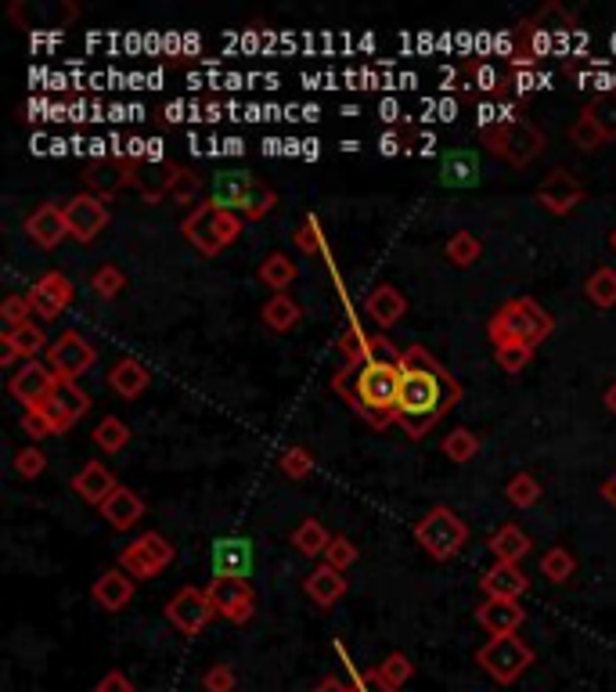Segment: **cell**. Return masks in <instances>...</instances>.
Listing matches in <instances>:
<instances>
[{
	"label": "cell",
	"instance_id": "9a60e30c",
	"mask_svg": "<svg viewBox=\"0 0 616 692\" xmlns=\"http://www.w3.org/2000/svg\"><path fill=\"white\" fill-rule=\"evenodd\" d=\"M256 562V548L245 534L217 537L213 542V573L217 578H249Z\"/></svg>",
	"mask_w": 616,
	"mask_h": 692
},
{
	"label": "cell",
	"instance_id": "be15d7a7",
	"mask_svg": "<svg viewBox=\"0 0 616 692\" xmlns=\"http://www.w3.org/2000/svg\"><path fill=\"white\" fill-rule=\"evenodd\" d=\"M314 692H358L350 682H342V678H336V675H328V678H322V682H317V689Z\"/></svg>",
	"mask_w": 616,
	"mask_h": 692
},
{
	"label": "cell",
	"instance_id": "3957f363",
	"mask_svg": "<svg viewBox=\"0 0 616 692\" xmlns=\"http://www.w3.org/2000/svg\"><path fill=\"white\" fill-rule=\"evenodd\" d=\"M552 328H555V318L541 307L538 300L516 296V300H508V303H502V307L494 311L487 332H491V339H494V347H502V343H527V347H538L541 339L552 336Z\"/></svg>",
	"mask_w": 616,
	"mask_h": 692
},
{
	"label": "cell",
	"instance_id": "4dcf8cb0",
	"mask_svg": "<svg viewBox=\"0 0 616 692\" xmlns=\"http://www.w3.org/2000/svg\"><path fill=\"white\" fill-rule=\"evenodd\" d=\"M109 386L120 397H126V401H134V397H141L148 390V368L141 365V361H134V357L116 361L112 372H109Z\"/></svg>",
	"mask_w": 616,
	"mask_h": 692
},
{
	"label": "cell",
	"instance_id": "e575fe53",
	"mask_svg": "<svg viewBox=\"0 0 616 692\" xmlns=\"http://www.w3.org/2000/svg\"><path fill=\"white\" fill-rule=\"evenodd\" d=\"M292 545L300 548V556L317 559V556H325V548L331 545V534H328L317 520H303V523L292 531Z\"/></svg>",
	"mask_w": 616,
	"mask_h": 692
},
{
	"label": "cell",
	"instance_id": "52a82bcc",
	"mask_svg": "<svg viewBox=\"0 0 616 692\" xmlns=\"http://www.w3.org/2000/svg\"><path fill=\"white\" fill-rule=\"evenodd\" d=\"M476 664L494 678L497 685H512L527 675V667L534 664V649H530L519 635H497L487 642V646H480Z\"/></svg>",
	"mask_w": 616,
	"mask_h": 692
},
{
	"label": "cell",
	"instance_id": "d4e9b609",
	"mask_svg": "<svg viewBox=\"0 0 616 692\" xmlns=\"http://www.w3.org/2000/svg\"><path fill=\"white\" fill-rule=\"evenodd\" d=\"M480 588L487 599H519L530 588V578L512 562H494V567L480 578Z\"/></svg>",
	"mask_w": 616,
	"mask_h": 692
},
{
	"label": "cell",
	"instance_id": "816d5d0a",
	"mask_svg": "<svg viewBox=\"0 0 616 692\" xmlns=\"http://www.w3.org/2000/svg\"><path fill=\"white\" fill-rule=\"evenodd\" d=\"M281 473L289 479H306L314 473V454L306 448H286L281 451Z\"/></svg>",
	"mask_w": 616,
	"mask_h": 692
},
{
	"label": "cell",
	"instance_id": "4fadbf2b",
	"mask_svg": "<svg viewBox=\"0 0 616 692\" xmlns=\"http://www.w3.org/2000/svg\"><path fill=\"white\" fill-rule=\"evenodd\" d=\"M65 220H69V239L87 245L105 231V224H109V209H105L98 195L80 192L65 203Z\"/></svg>",
	"mask_w": 616,
	"mask_h": 692
},
{
	"label": "cell",
	"instance_id": "cb8c5ba5",
	"mask_svg": "<svg viewBox=\"0 0 616 692\" xmlns=\"http://www.w3.org/2000/svg\"><path fill=\"white\" fill-rule=\"evenodd\" d=\"M253 184H256V178L249 170H224V173H217V181H213L209 203L242 217V206H245L249 192H253Z\"/></svg>",
	"mask_w": 616,
	"mask_h": 692
},
{
	"label": "cell",
	"instance_id": "ba28073f",
	"mask_svg": "<svg viewBox=\"0 0 616 692\" xmlns=\"http://www.w3.org/2000/svg\"><path fill=\"white\" fill-rule=\"evenodd\" d=\"M170 562H173V545L166 542L159 531L141 534L137 542H130L120 553V570H126L130 578H141V581L156 578Z\"/></svg>",
	"mask_w": 616,
	"mask_h": 692
},
{
	"label": "cell",
	"instance_id": "ab89813d",
	"mask_svg": "<svg viewBox=\"0 0 616 692\" xmlns=\"http://www.w3.org/2000/svg\"><path fill=\"white\" fill-rule=\"evenodd\" d=\"M444 454L451 462H458V465H466V462H472L480 454V437L472 429H455V433H447L444 437Z\"/></svg>",
	"mask_w": 616,
	"mask_h": 692
},
{
	"label": "cell",
	"instance_id": "e0dca14e",
	"mask_svg": "<svg viewBox=\"0 0 616 692\" xmlns=\"http://www.w3.org/2000/svg\"><path fill=\"white\" fill-rule=\"evenodd\" d=\"M73 281H69L65 275H58V271H47L37 286L29 289V311L37 314V318L44 321H55L58 314H62L69 303H73Z\"/></svg>",
	"mask_w": 616,
	"mask_h": 692
},
{
	"label": "cell",
	"instance_id": "603a6c76",
	"mask_svg": "<svg viewBox=\"0 0 616 692\" xmlns=\"http://www.w3.org/2000/svg\"><path fill=\"white\" fill-rule=\"evenodd\" d=\"M404 314H408V300L397 286H375L369 292V300H364V318L383 328V332L394 328Z\"/></svg>",
	"mask_w": 616,
	"mask_h": 692
},
{
	"label": "cell",
	"instance_id": "680465c9",
	"mask_svg": "<svg viewBox=\"0 0 616 692\" xmlns=\"http://www.w3.org/2000/svg\"><path fill=\"white\" fill-rule=\"evenodd\" d=\"M22 429L29 433L33 440H44V437H55L51 422H47V415L40 412V408H29L26 415H22Z\"/></svg>",
	"mask_w": 616,
	"mask_h": 692
},
{
	"label": "cell",
	"instance_id": "d6986e66",
	"mask_svg": "<svg viewBox=\"0 0 616 692\" xmlns=\"http://www.w3.org/2000/svg\"><path fill=\"white\" fill-rule=\"evenodd\" d=\"M577 26L573 15L566 11L563 4H544L534 19H527L523 26H519V37H527V40H534V51H544V47L552 44V37H566Z\"/></svg>",
	"mask_w": 616,
	"mask_h": 692
},
{
	"label": "cell",
	"instance_id": "9f6ffc18",
	"mask_svg": "<svg viewBox=\"0 0 616 692\" xmlns=\"http://www.w3.org/2000/svg\"><path fill=\"white\" fill-rule=\"evenodd\" d=\"M29 300L26 296H8L4 307H0V318L8 321V328H19V325H29Z\"/></svg>",
	"mask_w": 616,
	"mask_h": 692
},
{
	"label": "cell",
	"instance_id": "03108f58",
	"mask_svg": "<svg viewBox=\"0 0 616 692\" xmlns=\"http://www.w3.org/2000/svg\"><path fill=\"white\" fill-rule=\"evenodd\" d=\"M602 404H606V412H613V415H616V383H609V386H606V393H602Z\"/></svg>",
	"mask_w": 616,
	"mask_h": 692
},
{
	"label": "cell",
	"instance_id": "6da1fadb",
	"mask_svg": "<svg viewBox=\"0 0 616 692\" xmlns=\"http://www.w3.org/2000/svg\"><path fill=\"white\" fill-rule=\"evenodd\" d=\"M461 401V386L425 347H408L400 357V397L397 426H404L411 440H422Z\"/></svg>",
	"mask_w": 616,
	"mask_h": 692
},
{
	"label": "cell",
	"instance_id": "83f0119b",
	"mask_svg": "<svg viewBox=\"0 0 616 692\" xmlns=\"http://www.w3.org/2000/svg\"><path fill=\"white\" fill-rule=\"evenodd\" d=\"M98 512H101V520L112 526V531H130V526H137V520L145 515V501H141L137 490L116 487L112 498L105 501Z\"/></svg>",
	"mask_w": 616,
	"mask_h": 692
},
{
	"label": "cell",
	"instance_id": "2e32d148",
	"mask_svg": "<svg viewBox=\"0 0 616 692\" xmlns=\"http://www.w3.org/2000/svg\"><path fill=\"white\" fill-rule=\"evenodd\" d=\"M538 203L548 209L552 217H566L584 203V187L570 170H552L538 187Z\"/></svg>",
	"mask_w": 616,
	"mask_h": 692
},
{
	"label": "cell",
	"instance_id": "ee69618b",
	"mask_svg": "<svg viewBox=\"0 0 616 692\" xmlns=\"http://www.w3.org/2000/svg\"><path fill=\"white\" fill-rule=\"evenodd\" d=\"M494 361H497V368L508 372V375H519L523 372L530 361H534V347H527V343H502L494 350Z\"/></svg>",
	"mask_w": 616,
	"mask_h": 692
},
{
	"label": "cell",
	"instance_id": "f6af8a7d",
	"mask_svg": "<svg viewBox=\"0 0 616 692\" xmlns=\"http://www.w3.org/2000/svg\"><path fill=\"white\" fill-rule=\"evenodd\" d=\"M275 203H278L275 187L256 181L253 192H249V198H245V206H242V220H264L270 209H275Z\"/></svg>",
	"mask_w": 616,
	"mask_h": 692
},
{
	"label": "cell",
	"instance_id": "f1b7e54d",
	"mask_svg": "<svg viewBox=\"0 0 616 692\" xmlns=\"http://www.w3.org/2000/svg\"><path fill=\"white\" fill-rule=\"evenodd\" d=\"M134 599V578L126 570H105L98 581H94V603L109 614H120L123 606Z\"/></svg>",
	"mask_w": 616,
	"mask_h": 692
},
{
	"label": "cell",
	"instance_id": "94428289",
	"mask_svg": "<svg viewBox=\"0 0 616 692\" xmlns=\"http://www.w3.org/2000/svg\"><path fill=\"white\" fill-rule=\"evenodd\" d=\"M353 689H358V692H400L394 685H386L383 678H378V671H358V678H353Z\"/></svg>",
	"mask_w": 616,
	"mask_h": 692
},
{
	"label": "cell",
	"instance_id": "30bf717a",
	"mask_svg": "<svg viewBox=\"0 0 616 692\" xmlns=\"http://www.w3.org/2000/svg\"><path fill=\"white\" fill-rule=\"evenodd\" d=\"M44 357H47V368H51L58 379H73L76 383V375L94 368V361H98V350H94L80 332H62L51 347H47Z\"/></svg>",
	"mask_w": 616,
	"mask_h": 692
},
{
	"label": "cell",
	"instance_id": "f907efd6",
	"mask_svg": "<svg viewBox=\"0 0 616 692\" xmlns=\"http://www.w3.org/2000/svg\"><path fill=\"white\" fill-rule=\"evenodd\" d=\"M123 286H126V278H123V271L116 264L98 267V271H94V278H90V289L98 292L101 300H116L123 292Z\"/></svg>",
	"mask_w": 616,
	"mask_h": 692
},
{
	"label": "cell",
	"instance_id": "4316f807",
	"mask_svg": "<svg viewBox=\"0 0 616 692\" xmlns=\"http://www.w3.org/2000/svg\"><path fill=\"white\" fill-rule=\"evenodd\" d=\"M116 487H120V484H116V476L109 473V465H101V462H87L73 476V490H76V495L87 501V506H98V509L112 498Z\"/></svg>",
	"mask_w": 616,
	"mask_h": 692
},
{
	"label": "cell",
	"instance_id": "5b68a950",
	"mask_svg": "<svg viewBox=\"0 0 616 692\" xmlns=\"http://www.w3.org/2000/svg\"><path fill=\"white\" fill-rule=\"evenodd\" d=\"M414 537H419V545L436 562H447L469 545V526L458 512H451L447 506H436L414 523Z\"/></svg>",
	"mask_w": 616,
	"mask_h": 692
},
{
	"label": "cell",
	"instance_id": "7c38bea8",
	"mask_svg": "<svg viewBox=\"0 0 616 692\" xmlns=\"http://www.w3.org/2000/svg\"><path fill=\"white\" fill-rule=\"evenodd\" d=\"M87 408H90V397L83 393L73 379H58L55 390L47 393V401L40 404V412L47 415L55 433H65V429H73L83 415H87Z\"/></svg>",
	"mask_w": 616,
	"mask_h": 692
},
{
	"label": "cell",
	"instance_id": "f35d334b",
	"mask_svg": "<svg viewBox=\"0 0 616 692\" xmlns=\"http://www.w3.org/2000/svg\"><path fill=\"white\" fill-rule=\"evenodd\" d=\"M94 444H98L101 451H109V454L123 451L126 444H130V426H126L123 418H116V415L101 418L98 429H94Z\"/></svg>",
	"mask_w": 616,
	"mask_h": 692
},
{
	"label": "cell",
	"instance_id": "d590c367",
	"mask_svg": "<svg viewBox=\"0 0 616 692\" xmlns=\"http://www.w3.org/2000/svg\"><path fill=\"white\" fill-rule=\"evenodd\" d=\"M295 275H300V267H295L286 253H270L264 264H259V281H264L267 289H289Z\"/></svg>",
	"mask_w": 616,
	"mask_h": 692
},
{
	"label": "cell",
	"instance_id": "8992f818",
	"mask_svg": "<svg viewBox=\"0 0 616 692\" xmlns=\"http://www.w3.org/2000/svg\"><path fill=\"white\" fill-rule=\"evenodd\" d=\"M483 145L508 167H530L544 151V134L527 120H502L491 131H483Z\"/></svg>",
	"mask_w": 616,
	"mask_h": 692
},
{
	"label": "cell",
	"instance_id": "7dc6e473",
	"mask_svg": "<svg viewBox=\"0 0 616 692\" xmlns=\"http://www.w3.org/2000/svg\"><path fill=\"white\" fill-rule=\"evenodd\" d=\"M378 678H383L386 685H394V689H404V682H411V675H414V664L408 660L404 653H389L383 664L375 667Z\"/></svg>",
	"mask_w": 616,
	"mask_h": 692
},
{
	"label": "cell",
	"instance_id": "6f0895ef",
	"mask_svg": "<svg viewBox=\"0 0 616 692\" xmlns=\"http://www.w3.org/2000/svg\"><path fill=\"white\" fill-rule=\"evenodd\" d=\"M292 239H295V245H300V250L303 253H322V231H317V220H306V224H300V228H295V234H292Z\"/></svg>",
	"mask_w": 616,
	"mask_h": 692
},
{
	"label": "cell",
	"instance_id": "003e7915",
	"mask_svg": "<svg viewBox=\"0 0 616 692\" xmlns=\"http://www.w3.org/2000/svg\"><path fill=\"white\" fill-rule=\"evenodd\" d=\"M613 250H616V231H613Z\"/></svg>",
	"mask_w": 616,
	"mask_h": 692
},
{
	"label": "cell",
	"instance_id": "7402d4cb",
	"mask_svg": "<svg viewBox=\"0 0 616 692\" xmlns=\"http://www.w3.org/2000/svg\"><path fill=\"white\" fill-rule=\"evenodd\" d=\"M0 365H15V361H37V354H47V336L40 325H19V328H8L4 343H0Z\"/></svg>",
	"mask_w": 616,
	"mask_h": 692
},
{
	"label": "cell",
	"instance_id": "681fc988",
	"mask_svg": "<svg viewBox=\"0 0 616 692\" xmlns=\"http://www.w3.org/2000/svg\"><path fill=\"white\" fill-rule=\"evenodd\" d=\"M570 141L580 148V151H595L599 145H606V134L599 131V123L591 120L588 112L577 116V123L570 126Z\"/></svg>",
	"mask_w": 616,
	"mask_h": 692
},
{
	"label": "cell",
	"instance_id": "44dd1931",
	"mask_svg": "<svg viewBox=\"0 0 616 692\" xmlns=\"http://www.w3.org/2000/svg\"><path fill=\"white\" fill-rule=\"evenodd\" d=\"M527 620V609L519 606V599H487L476 606V624L483 631H491V639L497 635H516Z\"/></svg>",
	"mask_w": 616,
	"mask_h": 692
},
{
	"label": "cell",
	"instance_id": "484cf974",
	"mask_svg": "<svg viewBox=\"0 0 616 692\" xmlns=\"http://www.w3.org/2000/svg\"><path fill=\"white\" fill-rule=\"evenodd\" d=\"M303 592L311 595L317 609H331V606L342 599V595H347V578H342V570L322 562V567L311 570L303 578Z\"/></svg>",
	"mask_w": 616,
	"mask_h": 692
},
{
	"label": "cell",
	"instance_id": "74e56055",
	"mask_svg": "<svg viewBox=\"0 0 616 692\" xmlns=\"http://www.w3.org/2000/svg\"><path fill=\"white\" fill-rule=\"evenodd\" d=\"M584 292H588V300L602 311L616 307V271L613 267H599V271L584 281Z\"/></svg>",
	"mask_w": 616,
	"mask_h": 692
},
{
	"label": "cell",
	"instance_id": "d6a6232c",
	"mask_svg": "<svg viewBox=\"0 0 616 692\" xmlns=\"http://www.w3.org/2000/svg\"><path fill=\"white\" fill-rule=\"evenodd\" d=\"M491 553L497 556V562H512V567H519V559L530 553V537L519 531L516 523H505L502 531L491 537Z\"/></svg>",
	"mask_w": 616,
	"mask_h": 692
},
{
	"label": "cell",
	"instance_id": "db71d44e",
	"mask_svg": "<svg viewBox=\"0 0 616 692\" xmlns=\"http://www.w3.org/2000/svg\"><path fill=\"white\" fill-rule=\"evenodd\" d=\"M47 469V459H44V451L40 448H22L19 454H15V473L22 476V479H37L40 473Z\"/></svg>",
	"mask_w": 616,
	"mask_h": 692
},
{
	"label": "cell",
	"instance_id": "91938a15",
	"mask_svg": "<svg viewBox=\"0 0 616 692\" xmlns=\"http://www.w3.org/2000/svg\"><path fill=\"white\" fill-rule=\"evenodd\" d=\"M472 73H476V80H480V87L487 90V94H502L505 87H508V80L497 73V69H491V65H476L472 69Z\"/></svg>",
	"mask_w": 616,
	"mask_h": 692
},
{
	"label": "cell",
	"instance_id": "f546056e",
	"mask_svg": "<svg viewBox=\"0 0 616 692\" xmlns=\"http://www.w3.org/2000/svg\"><path fill=\"white\" fill-rule=\"evenodd\" d=\"M440 184L447 187H476L480 184V159L469 148H451L440 159Z\"/></svg>",
	"mask_w": 616,
	"mask_h": 692
},
{
	"label": "cell",
	"instance_id": "bcb514c9",
	"mask_svg": "<svg viewBox=\"0 0 616 692\" xmlns=\"http://www.w3.org/2000/svg\"><path fill=\"white\" fill-rule=\"evenodd\" d=\"M505 495H508V501H512V506L530 509V506H538V501H541V484L530 473H519V476L508 479Z\"/></svg>",
	"mask_w": 616,
	"mask_h": 692
},
{
	"label": "cell",
	"instance_id": "277c9868",
	"mask_svg": "<svg viewBox=\"0 0 616 692\" xmlns=\"http://www.w3.org/2000/svg\"><path fill=\"white\" fill-rule=\"evenodd\" d=\"M181 231H184V239L192 242L203 256H217L242 234V217L231 214V209L203 203V206H195L192 214L184 217Z\"/></svg>",
	"mask_w": 616,
	"mask_h": 692
},
{
	"label": "cell",
	"instance_id": "c3c4849f",
	"mask_svg": "<svg viewBox=\"0 0 616 692\" xmlns=\"http://www.w3.org/2000/svg\"><path fill=\"white\" fill-rule=\"evenodd\" d=\"M203 192V181L195 178L188 167H170V198L173 203H195Z\"/></svg>",
	"mask_w": 616,
	"mask_h": 692
},
{
	"label": "cell",
	"instance_id": "f5cc1de1",
	"mask_svg": "<svg viewBox=\"0 0 616 692\" xmlns=\"http://www.w3.org/2000/svg\"><path fill=\"white\" fill-rule=\"evenodd\" d=\"M325 562L336 570H347L358 562V548H353V542H347V537H331V545L325 548Z\"/></svg>",
	"mask_w": 616,
	"mask_h": 692
},
{
	"label": "cell",
	"instance_id": "b9f144b4",
	"mask_svg": "<svg viewBox=\"0 0 616 692\" xmlns=\"http://www.w3.org/2000/svg\"><path fill=\"white\" fill-rule=\"evenodd\" d=\"M339 357H342V368H358L369 361V336H364L358 325H350L347 332L339 336Z\"/></svg>",
	"mask_w": 616,
	"mask_h": 692
},
{
	"label": "cell",
	"instance_id": "e7e4bbea",
	"mask_svg": "<svg viewBox=\"0 0 616 692\" xmlns=\"http://www.w3.org/2000/svg\"><path fill=\"white\" fill-rule=\"evenodd\" d=\"M602 498H606V501H609V506L616 509V473H613V476L606 479V484H602Z\"/></svg>",
	"mask_w": 616,
	"mask_h": 692
},
{
	"label": "cell",
	"instance_id": "8fae6325",
	"mask_svg": "<svg viewBox=\"0 0 616 692\" xmlns=\"http://www.w3.org/2000/svg\"><path fill=\"white\" fill-rule=\"evenodd\" d=\"M162 617L170 620V624L181 631V635H203V628L209 624L213 617H217V609H213L209 595L198 592V588H181L173 595L170 603H166Z\"/></svg>",
	"mask_w": 616,
	"mask_h": 692
},
{
	"label": "cell",
	"instance_id": "7a4b0ae2",
	"mask_svg": "<svg viewBox=\"0 0 616 692\" xmlns=\"http://www.w3.org/2000/svg\"><path fill=\"white\" fill-rule=\"evenodd\" d=\"M336 393H342L353 404L364 422L375 429H386L397 422V397H400V365L394 361H364L358 368H342L336 379Z\"/></svg>",
	"mask_w": 616,
	"mask_h": 692
},
{
	"label": "cell",
	"instance_id": "11a10c76",
	"mask_svg": "<svg viewBox=\"0 0 616 692\" xmlns=\"http://www.w3.org/2000/svg\"><path fill=\"white\" fill-rule=\"evenodd\" d=\"M234 685H239V678H234V671L228 664H213L209 671L203 675V689L206 692H234Z\"/></svg>",
	"mask_w": 616,
	"mask_h": 692
},
{
	"label": "cell",
	"instance_id": "9c48e42d",
	"mask_svg": "<svg viewBox=\"0 0 616 692\" xmlns=\"http://www.w3.org/2000/svg\"><path fill=\"white\" fill-rule=\"evenodd\" d=\"M206 595H209L213 609H217V617L231 620V624H249L256 614L253 584H249L245 578H213Z\"/></svg>",
	"mask_w": 616,
	"mask_h": 692
},
{
	"label": "cell",
	"instance_id": "836d02e7",
	"mask_svg": "<svg viewBox=\"0 0 616 692\" xmlns=\"http://www.w3.org/2000/svg\"><path fill=\"white\" fill-rule=\"evenodd\" d=\"M134 187L148 206H156L162 195H170V167H152V162H137Z\"/></svg>",
	"mask_w": 616,
	"mask_h": 692
},
{
	"label": "cell",
	"instance_id": "ac0fdd59",
	"mask_svg": "<svg viewBox=\"0 0 616 692\" xmlns=\"http://www.w3.org/2000/svg\"><path fill=\"white\" fill-rule=\"evenodd\" d=\"M55 383H58V375L51 368L40 365V361H26V365L11 375L8 390L19 404H26V412H29V408H40L47 401V393L55 390Z\"/></svg>",
	"mask_w": 616,
	"mask_h": 692
},
{
	"label": "cell",
	"instance_id": "6125c7cd",
	"mask_svg": "<svg viewBox=\"0 0 616 692\" xmlns=\"http://www.w3.org/2000/svg\"><path fill=\"white\" fill-rule=\"evenodd\" d=\"M94 692H134V682H130V678L123 675V671H109L98 682V689Z\"/></svg>",
	"mask_w": 616,
	"mask_h": 692
},
{
	"label": "cell",
	"instance_id": "60d3db41",
	"mask_svg": "<svg viewBox=\"0 0 616 692\" xmlns=\"http://www.w3.org/2000/svg\"><path fill=\"white\" fill-rule=\"evenodd\" d=\"M573 570H577V559L570 556V548H548V553L541 556V573L552 584H566L573 578Z\"/></svg>",
	"mask_w": 616,
	"mask_h": 692
},
{
	"label": "cell",
	"instance_id": "ffe728a7",
	"mask_svg": "<svg viewBox=\"0 0 616 692\" xmlns=\"http://www.w3.org/2000/svg\"><path fill=\"white\" fill-rule=\"evenodd\" d=\"M26 234L40 245V250H55V245H62V242L69 239L65 206H55V203L37 206V209H33V214L26 217Z\"/></svg>",
	"mask_w": 616,
	"mask_h": 692
},
{
	"label": "cell",
	"instance_id": "8d00e7d4",
	"mask_svg": "<svg viewBox=\"0 0 616 692\" xmlns=\"http://www.w3.org/2000/svg\"><path fill=\"white\" fill-rule=\"evenodd\" d=\"M444 253H447V260H451L455 267H461V271H466V267H472V264L480 260L483 245H480V239L472 231H455L451 239H447Z\"/></svg>",
	"mask_w": 616,
	"mask_h": 692
},
{
	"label": "cell",
	"instance_id": "1f68e13d",
	"mask_svg": "<svg viewBox=\"0 0 616 692\" xmlns=\"http://www.w3.org/2000/svg\"><path fill=\"white\" fill-rule=\"evenodd\" d=\"M300 318H303V311L289 292H275V296L264 303V321L270 332H292V328L300 325Z\"/></svg>",
	"mask_w": 616,
	"mask_h": 692
},
{
	"label": "cell",
	"instance_id": "5bb4252c",
	"mask_svg": "<svg viewBox=\"0 0 616 692\" xmlns=\"http://www.w3.org/2000/svg\"><path fill=\"white\" fill-rule=\"evenodd\" d=\"M134 170H137L134 156H112V159L90 162L87 173H83V181H87L90 195H98L105 203V198H112L116 192H123L126 184H134Z\"/></svg>",
	"mask_w": 616,
	"mask_h": 692
},
{
	"label": "cell",
	"instance_id": "7bdbcfd3",
	"mask_svg": "<svg viewBox=\"0 0 616 692\" xmlns=\"http://www.w3.org/2000/svg\"><path fill=\"white\" fill-rule=\"evenodd\" d=\"M584 112L599 123V131L606 134V141L616 137V90L613 94H595V98L588 101Z\"/></svg>",
	"mask_w": 616,
	"mask_h": 692
}]
</instances>
